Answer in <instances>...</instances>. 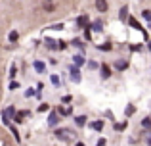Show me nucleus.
I'll return each mask as SVG.
<instances>
[{
  "instance_id": "14",
  "label": "nucleus",
  "mask_w": 151,
  "mask_h": 146,
  "mask_svg": "<svg viewBox=\"0 0 151 146\" xmlns=\"http://www.w3.org/2000/svg\"><path fill=\"white\" fill-rule=\"evenodd\" d=\"M115 65H117V69H124V68H126L128 64H126V62H121V60H119V62H117Z\"/></svg>"
},
{
  "instance_id": "2",
  "label": "nucleus",
  "mask_w": 151,
  "mask_h": 146,
  "mask_svg": "<svg viewBox=\"0 0 151 146\" xmlns=\"http://www.w3.org/2000/svg\"><path fill=\"white\" fill-rule=\"evenodd\" d=\"M55 135H58V139H63V140H69V139H71V137H69L71 131H67V129H59Z\"/></svg>"
},
{
  "instance_id": "10",
  "label": "nucleus",
  "mask_w": 151,
  "mask_h": 146,
  "mask_svg": "<svg viewBox=\"0 0 151 146\" xmlns=\"http://www.w3.org/2000/svg\"><path fill=\"white\" fill-rule=\"evenodd\" d=\"M46 44L50 46V48H63L65 44H55V41H46Z\"/></svg>"
},
{
  "instance_id": "7",
  "label": "nucleus",
  "mask_w": 151,
  "mask_h": 146,
  "mask_svg": "<svg viewBox=\"0 0 151 146\" xmlns=\"http://www.w3.org/2000/svg\"><path fill=\"white\" fill-rule=\"evenodd\" d=\"M86 23H88V17H86V15H81V17L77 19V25L78 27H86Z\"/></svg>"
},
{
  "instance_id": "16",
  "label": "nucleus",
  "mask_w": 151,
  "mask_h": 146,
  "mask_svg": "<svg viewBox=\"0 0 151 146\" xmlns=\"http://www.w3.org/2000/svg\"><path fill=\"white\" fill-rule=\"evenodd\" d=\"M17 37H19V35L15 33V31H12V33H10V41H12V42H15V41H17Z\"/></svg>"
},
{
  "instance_id": "5",
  "label": "nucleus",
  "mask_w": 151,
  "mask_h": 146,
  "mask_svg": "<svg viewBox=\"0 0 151 146\" xmlns=\"http://www.w3.org/2000/svg\"><path fill=\"white\" fill-rule=\"evenodd\" d=\"M12 115H14V108H8L6 112H4V121H6V123H10Z\"/></svg>"
},
{
  "instance_id": "21",
  "label": "nucleus",
  "mask_w": 151,
  "mask_h": 146,
  "mask_svg": "<svg viewBox=\"0 0 151 146\" xmlns=\"http://www.w3.org/2000/svg\"><path fill=\"white\" fill-rule=\"evenodd\" d=\"M88 68H90V69H96L98 64H96V62H88Z\"/></svg>"
},
{
  "instance_id": "9",
  "label": "nucleus",
  "mask_w": 151,
  "mask_h": 146,
  "mask_svg": "<svg viewBox=\"0 0 151 146\" xmlns=\"http://www.w3.org/2000/svg\"><path fill=\"white\" fill-rule=\"evenodd\" d=\"M109 75H111V69L107 68V65H101V77H103V79H107Z\"/></svg>"
},
{
  "instance_id": "25",
  "label": "nucleus",
  "mask_w": 151,
  "mask_h": 146,
  "mask_svg": "<svg viewBox=\"0 0 151 146\" xmlns=\"http://www.w3.org/2000/svg\"><path fill=\"white\" fill-rule=\"evenodd\" d=\"M46 12H54V6H52V4H46Z\"/></svg>"
},
{
  "instance_id": "6",
  "label": "nucleus",
  "mask_w": 151,
  "mask_h": 146,
  "mask_svg": "<svg viewBox=\"0 0 151 146\" xmlns=\"http://www.w3.org/2000/svg\"><path fill=\"white\" fill-rule=\"evenodd\" d=\"M119 15H121V21H124V19L128 17V6H122V8H121V14H119Z\"/></svg>"
},
{
  "instance_id": "3",
  "label": "nucleus",
  "mask_w": 151,
  "mask_h": 146,
  "mask_svg": "<svg viewBox=\"0 0 151 146\" xmlns=\"http://www.w3.org/2000/svg\"><path fill=\"white\" fill-rule=\"evenodd\" d=\"M96 8L98 12H107V2L105 0H96Z\"/></svg>"
},
{
  "instance_id": "18",
  "label": "nucleus",
  "mask_w": 151,
  "mask_h": 146,
  "mask_svg": "<svg viewBox=\"0 0 151 146\" xmlns=\"http://www.w3.org/2000/svg\"><path fill=\"white\" fill-rule=\"evenodd\" d=\"M92 127L96 129V131H100V129L103 127V123H101V121H96V123H92Z\"/></svg>"
},
{
  "instance_id": "17",
  "label": "nucleus",
  "mask_w": 151,
  "mask_h": 146,
  "mask_svg": "<svg viewBox=\"0 0 151 146\" xmlns=\"http://www.w3.org/2000/svg\"><path fill=\"white\" fill-rule=\"evenodd\" d=\"M84 123H86V117H84V115L77 117V125H84Z\"/></svg>"
},
{
  "instance_id": "20",
  "label": "nucleus",
  "mask_w": 151,
  "mask_h": 146,
  "mask_svg": "<svg viewBox=\"0 0 151 146\" xmlns=\"http://www.w3.org/2000/svg\"><path fill=\"white\" fill-rule=\"evenodd\" d=\"M52 83H54V85H58V83H59V77H58V75H52Z\"/></svg>"
},
{
  "instance_id": "1",
  "label": "nucleus",
  "mask_w": 151,
  "mask_h": 146,
  "mask_svg": "<svg viewBox=\"0 0 151 146\" xmlns=\"http://www.w3.org/2000/svg\"><path fill=\"white\" fill-rule=\"evenodd\" d=\"M126 19H128V23H130V27H134V29H138V31H142V33H144V37H147V33H145V31H144V27H142V25H140V23H138V21H136V17H126Z\"/></svg>"
},
{
  "instance_id": "13",
  "label": "nucleus",
  "mask_w": 151,
  "mask_h": 146,
  "mask_svg": "<svg viewBox=\"0 0 151 146\" xmlns=\"http://www.w3.org/2000/svg\"><path fill=\"white\" fill-rule=\"evenodd\" d=\"M75 64H77V65H82V64H84V58H82V56H75Z\"/></svg>"
},
{
  "instance_id": "12",
  "label": "nucleus",
  "mask_w": 151,
  "mask_h": 146,
  "mask_svg": "<svg viewBox=\"0 0 151 146\" xmlns=\"http://www.w3.org/2000/svg\"><path fill=\"white\" fill-rule=\"evenodd\" d=\"M35 69L37 71H44V64L42 62H35Z\"/></svg>"
},
{
  "instance_id": "23",
  "label": "nucleus",
  "mask_w": 151,
  "mask_h": 146,
  "mask_svg": "<svg viewBox=\"0 0 151 146\" xmlns=\"http://www.w3.org/2000/svg\"><path fill=\"white\" fill-rule=\"evenodd\" d=\"M132 112H134V106H128V108H126V115H130Z\"/></svg>"
},
{
  "instance_id": "28",
  "label": "nucleus",
  "mask_w": 151,
  "mask_h": 146,
  "mask_svg": "<svg viewBox=\"0 0 151 146\" xmlns=\"http://www.w3.org/2000/svg\"><path fill=\"white\" fill-rule=\"evenodd\" d=\"M48 2H50V0H48Z\"/></svg>"
},
{
  "instance_id": "8",
  "label": "nucleus",
  "mask_w": 151,
  "mask_h": 146,
  "mask_svg": "<svg viewBox=\"0 0 151 146\" xmlns=\"http://www.w3.org/2000/svg\"><path fill=\"white\" fill-rule=\"evenodd\" d=\"M27 115H29V112H19V113H15V121H17V123H21L23 117H27Z\"/></svg>"
},
{
  "instance_id": "11",
  "label": "nucleus",
  "mask_w": 151,
  "mask_h": 146,
  "mask_svg": "<svg viewBox=\"0 0 151 146\" xmlns=\"http://www.w3.org/2000/svg\"><path fill=\"white\" fill-rule=\"evenodd\" d=\"M48 121H50V125H55V123H58V113L54 112V113L50 115V119H48Z\"/></svg>"
},
{
  "instance_id": "15",
  "label": "nucleus",
  "mask_w": 151,
  "mask_h": 146,
  "mask_svg": "<svg viewBox=\"0 0 151 146\" xmlns=\"http://www.w3.org/2000/svg\"><path fill=\"white\" fill-rule=\"evenodd\" d=\"M142 15H144V19H147V21L151 19V12L149 10H144V12H142Z\"/></svg>"
},
{
  "instance_id": "24",
  "label": "nucleus",
  "mask_w": 151,
  "mask_h": 146,
  "mask_svg": "<svg viewBox=\"0 0 151 146\" xmlns=\"http://www.w3.org/2000/svg\"><path fill=\"white\" fill-rule=\"evenodd\" d=\"M38 110H40V112H46V110H48V104H40V108H38Z\"/></svg>"
},
{
  "instance_id": "26",
  "label": "nucleus",
  "mask_w": 151,
  "mask_h": 146,
  "mask_svg": "<svg viewBox=\"0 0 151 146\" xmlns=\"http://www.w3.org/2000/svg\"><path fill=\"white\" fill-rule=\"evenodd\" d=\"M12 133H14V137H15V140H19V135H17V131H15L14 127H12Z\"/></svg>"
},
{
  "instance_id": "22",
  "label": "nucleus",
  "mask_w": 151,
  "mask_h": 146,
  "mask_svg": "<svg viewBox=\"0 0 151 146\" xmlns=\"http://www.w3.org/2000/svg\"><path fill=\"white\" fill-rule=\"evenodd\" d=\"M94 29H96V31H101V23L96 21V23H94Z\"/></svg>"
},
{
  "instance_id": "19",
  "label": "nucleus",
  "mask_w": 151,
  "mask_h": 146,
  "mask_svg": "<svg viewBox=\"0 0 151 146\" xmlns=\"http://www.w3.org/2000/svg\"><path fill=\"white\" fill-rule=\"evenodd\" d=\"M59 113H63V115H69L71 110H69V108H61V110H59Z\"/></svg>"
},
{
  "instance_id": "27",
  "label": "nucleus",
  "mask_w": 151,
  "mask_h": 146,
  "mask_svg": "<svg viewBox=\"0 0 151 146\" xmlns=\"http://www.w3.org/2000/svg\"><path fill=\"white\" fill-rule=\"evenodd\" d=\"M77 146H84V144H81V142H78V144H77Z\"/></svg>"
},
{
  "instance_id": "4",
  "label": "nucleus",
  "mask_w": 151,
  "mask_h": 146,
  "mask_svg": "<svg viewBox=\"0 0 151 146\" xmlns=\"http://www.w3.org/2000/svg\"><path fill=\"white\" fill-rule=\"evenodd\" d=\"M71 79H73V81H81V71H78L77 68H71Z\"/></svg>"
}]
</instances>
